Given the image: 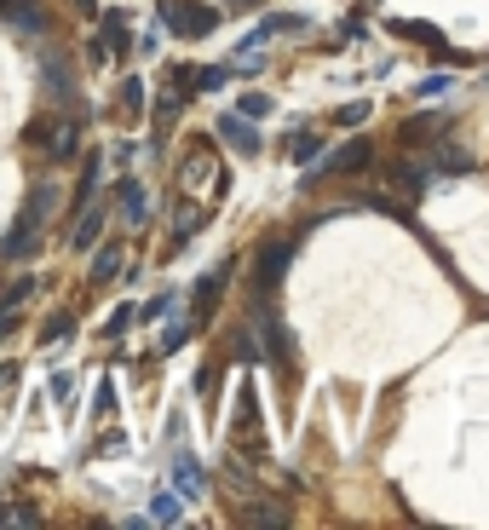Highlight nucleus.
<instances>
[{
    "label": "nucleus",
    "instance_id": "72a5a7b5",
    "mask_svg": "<svg viewBox=\"0 0 489 530\" xmlns=\"http://www.w3.org/2000/svg\"><path fill=\"white\" fill-rule=\"evenodd\" d=\"M334 121H340V128H357V121H369V104H345Z\"/></svg>",
    "mask_w": 489,
    "mask_h": 530
},
{
    "label": "nucleus",
    "instance_id": "e433bc0d",
    "mask_svg": "<svg viewBox=\"0 0 489 530\" xmlns=\"http://www.w3.org/2000/svg\"><path fill=\"white\" fill-rule=\"evenodd\" d=\"M12 381H18V364H0V393H12Z\"/></svg>",
    "mask_w": 489,
    "mask_h": 530
},
{
    "label": "nucleus",
    "instance_id": "4468645a",
    "mask_svg": "<svg viewBox=\"0 0 489 530\" xmlns=\"http://www.w3.org/2000/svg\"><path fill=\"white\" fill-rule=\"evenodd\" d=\"M173 478H179V490H184V496H202V490H208V478H202L196 456H173Z\"/></svg>",
    "mask_w": 489,
    "mask_h": 530
},
{
    "label": "nucleus",
    "instance_id": "423d86ee",
    "mask_svg": "<svg viewBox=\"0 0 489 530\" xmlns=\"http://www.w3.org/2000/svg\"><path fill=\"white\" fill-rule=\"evenodd\" d=\"M225 283H230V260H225V265H213V271L196 283V323H208V317H213V300L225 294Z\"/></svg>",
    "mask_w": 489,
    "mask_h": 530
},
{
    "label": "nucleus",
    "instance_id": "c9c22d12",
    "mask_svg": "<svg viewBox=\"0 0 489 530\" xmlns=\"http://www.w3.org/2000/svg\"><path fill=\"white\" fill-rule=\"evenodd\" d=\"M138 52L155 58V52H162V35H155V29H145V35H138Z\"/></svg>",
    "mask_w": 489,
    "mask_h": 530
},
{
    "label": "nucleus",
    "instance_id": "0eeeda50",
    "mask_svg": "<svg viewBox=\"0 0 489 530\" xmlns=\"http://www.w3.org/2000/svg\"><path fill=\"white\" fill-rule=\"evenodd\" d=\"M46 156H52V162H70L75 150H81V128H75V121H52V128H46V145H41Z\"/></svg>",
    "mask_w": 489,
    "mask_h": 530
},
{
    "label": "nucleus",
    "instance_id": "ea45409f",
    "mask_svg": "<svg viewBox=\"0 0 489 530\" xmlns=\"http://www.w3.org/2000/svg\"><path fill=\"white\" fill-rule=\"evenodd\" d=\"M230 6H259V0H230Z\"/></svg>",
    "mask_w": 489,
    "mask_h": 530
},
{
    "label": "nucleus",
    "instance_id": "f8f14e48",
    "mask_svg": "<svg viewBox=\"0 0 489 530\" xmlns=\"http://www.w3.org/2000/svg\"><path fill=\"white\" fill-rule=\"evenodd\" d=\"M52 208H58V185H52V179H41L35 191H29V202H24V220H35V225H41Z\"/></svg>",
    "mask_w": 489,
    "mask_h": 530
},
{
    "label": "nucleus",
    "instance_id": "f03ea898",
    "mask_svg": "<svg viewBox=\"0 0 489 530\" xmlns=\"http://www.w3.org/2000/svg\"><path fill=\"white\" fill-rule=\"evenodd\" d=\"M162 24L179 29V35H191V41H202V35L219 29V12L202 6V0H162Z\"/></svg>",
    "mask_w": 489,
    "mask_h": 530
},
{
    "label": "nucleus",
    "instance_id": "7c9ffc66",
    "mask_svg": "<svg viewBox=\"0 0 489 530\" xmlns=\"http://www.w3.org/2000/svg\"><path fill=\"white\" fill-rule=\"evenodd\" d=\"M191 329H196V323H173V329L162 335V352H179L184 340H191Z\"/></svg>",
    "mask_w": 489,
    "mask_h": 530
},
{
    "label": "nucleus",
    "instance_id": "20e7f679",
    "mask_svg": "<svg viewBox=\"0 0 489 530\" xmlns=\"http://www.w3.org/2000/svg\"><path fill=\"white\" fill-rule=\"evenodd\" d=\"M294 248H299V231H294V237H282V242H265V248H259V265H254V289H259V294H271V289L282 283Z\"/></svg>",
    "mask_w": 489,
    "mask_h": 530
},
{
    "label": "nucleus",
    "instance_id": "aec40b11",
    "mask_svg": "<svg viewBox=\"0 0 489 530\" xmlns=\"http://www.w3.org/2000/svg\"><path fill=\"white\" fill-rule=\"evenodd\" d=\"M121 116H145V81H138V75L121 81Z\"/></svg>",
    "mask_w": 489,
    "mask_h": 530
},
{
    "label": "nucleus",
    "instance_id": "4c0bfd02",
    "mask_svg": "<svg viewBox=\"0 0 489 530\" xmlns=\"http://www.w3.org/2000/svg\"><path fill=\"white\" fill-rule=\"evenodd\" d=\"M75 12H81V18H99V0H70Z\"/></svg>",
    "mask_w": 489,
    "mask_h": 530
},
{
    "label": "nucleus",
    "instance_id": "9d476101",
    "mask_svg": "<svg viewBox=\"0 0 489 530\" xmlns=\"http://www.w3.org/2000/svg\"><path fill=\"white\" fill-rule=\"evenodd\" d=\"M202 225H208V208H202V202H179V213H173V242H191Z\"/></svg>",
    "mask_w": 489,
    "mask_h": 530
},
{
    "label": "nucleus",
    "instance_id": "6e6552de",
    "mask_svg": "<svg viewBox=\"0 0 489 530\" xmlns=\"http://www.w3.org/2000/svg\"><path fill=\"white\" fill-rule=\"evenodd\" d=\"M369 162H374L369 138H352V145H345V150H334V156H328V162H323V174H357V167H369Z\"/></svg>",
    "mask_w": 489,
    "mask_h": 530
},
{
    "label": "nucleus",
    "instance_id": "cd10ccee",
    "mask_svg": "<svg viewBox=\"0 0 489 530\" xmlns=\"http://www.w3.org/2000/svg\"><path fill=\"white\" fill-rule=\"evenodd\" d=\"M317 156H323V138L317 133H299L294 138V162H317Z\"/></svg>",
    "mask_w": 489,
    "mask_h": 530
},
{
    "label": "nucleus",
    "instance_id": "dca6fc26",
    "mask_svg": "<svg viewBox=\"0 0 489 530\" xmlns=\"http://www.w3.org/2000/svg\"><path fill=\"white\" fill-rule=\"evenodd\" d=\"M99 35H104V46L127 52V12H99Z\"/></svg>",
    "mask_w": 489,
    "mask_h": 530
},
{
    "label": "nucleus",
    "instance_id": "412c9836",
    "mask_svg": "<svg viewBox=\"0 0 489 530\" xmlns=\"http://www.w3.org/2000/svg\"><path fill=\"white\" fill-rule=\"evenodd\" d=\"M437 174H472V156L461 145H444L437 150Z\"/></svg>",
    "mask_w": 489,
    "mask_h": 530
},
{
    "label": "nucleus",
    "instance_id": "f3484780",
    "mask_svg": "<svg viewBox=\"0 0 489 530\" xmlns=\"http://www.w3.org/2000/svg\"><path fill=\"white\" fill-rule=\"evenodd\" d=\"M116 271H121V242H104L99 254H92V277H87V283H109Z\"/></svg>",
    "mask_w": 489,
    "mask_h": 530
},
{
    "label": "nucleus",
    "instance_id": "473e14b6",
    "mask_svg": "<svg viewBox=\"0 0 489 530\" xmlns=\"http://www.w3.org/2000/svg\"><path fill=\"white\" fill-rule=\"evenodd\" d=\"M52 398L70 403V398H75V375H64V369H58V375H52Z\"/></svg>",
    "mask_w": 489,
    "mask_h": 530
},
{
    "label": "nucleus",
    "instance_id": "393cba45",
    "mask_svg": "<svg viewBox=\"0 0 489 530\" xmlns=\"http://www.w3.org/2000/svg\"><path fill=\"white\" fill-rule=\"evenodd\" d=\"M35 283H41V277H18V283H12L6 294H0V306H6V311H18V306L29 300V294H35Z\"/></svg>",
    "mask_w": 489,
    "mask_h": 530
},
{
    "label": "nucleus",
    "instance_id": "ddd939ff",
    "mask_svg": "<svg viewBox=\"0 0 489 530\" xmlns=\"http://www.w3.org/2000/svg\"><path fill=\"white\" fill-rule=\"evenodd\" d=\"M391 185H398L403 196H426V191H432V174H426V167H409V162H398V167H391Z\"/></svg>",
    "mask_w": 489,
    "mask_h": 530
},
{
    "label": "nucleus",
    "instance_id": "39448f33",
    "mask_svg": "<svg viewBox=\"0 0 489 530\" xmlns=\"http://www.w3.org/2000/svg\"><path fill=\"white\" fill-rule=\"evenodd\" d=\"M219 138H225L236 156H259V145H265L259 128H254L248 116H219Z\"/></svg>",
    "mask_w": 489,
    "mask_h": 530
},
{
    "label": "nucleus",
    "instance_id": "c85d7f7f",
    "mask_svg": "<svg viewBox=\"0 0 489 530\" xmlns=\"http://www.w3.org/2000/svg\"><path fill=\"white\" fill-rule=\"evenodd\" d=\"M449 92V75H420L415 81V99H444Z\"/></svg>",
    "mask_w": 489,
    "mask_h": 530
},
{
    "label": "nucleus",
    "instance_id": "9b49d317",
    "mask_svg": "<svg viewBox=\"0 0 489 530\" xmlns=\"http://www.w3.org/2000/svg\"><path fill=\"white\" fill-rule=\"evenodd\" d=\"M391 35H403V41H426L432 52H449V46H444V29H432V24H415V18H391Z\"/></svg>",
    "mask_w": 489,
    "mask_h": 530
},
{
    "label": "nucleus",
    "instance_id": "a878e982",
    "mask_svg": "<svg viewBox=\"0 0 489 530\" xmlns=\"http://www.w3.org/2000/svg\"><path fill=\"white\" fill-rule=\"evenodd\" d=\"M133 317H138L133 306H116V311H109V323H104V335H109V340H116V335H127V329H133Z\"/></svg>",
    "mask_w": 489,
    "mask_h": 530
},
{
    "label": "nucleus",
    "instance_id": "c756f323",
    "mask_svg": "<svg viewBox=\"0 0 489 530\" xmlns=\"http://www.w3.org/2000/svg\"><path fill=\"white\" fill-rule=\"evenodd\" d=\"M242 116H248V121L271 116V99H265V92H242Z\"/></svg>",
    "mask_w": 489,
    "mask_h": 530
},
{
    "label": "nucleus",
    "instance_id": "f704fd0d",
    "mask_svg": "<svg viewBox=\"0 0 489 530\" xmlns=\"http://www.w3.org/2000/svg\"><path fill=\"white\" fill-rule=\"evenodd\" d=\"M167 306H173V294H155V300H150L145 311H138V317H145V323H155V317H162V311H167Z\"/></svg>",
    "mask_w": 489,
    "mask_h": 530
},
{
    "label": "nucleus",
    "instance_id": "a211bd4d",
    "mask_svg": "<svg viewBox=\"0 0 489 530\" xmlns=\"http://www.w3.org/2000/svg\"><path fill=\"white\" fill-rule=\"evenodd\" d=\"M116 191H121V213L138 225V220H145V208H150V202H145V185H138V179H121Z\"/></svg>",
    "mask_w": 489,
    "mask_h": 530
},
{
    "label": "nucleus",
    "instance_id": "b1692460",
    "mask_svg": "<svg viewBox=\"0 0 489 530\" xmlns=\"http://www.w3.org/2000/svg\"><path fill=\"white\" fill-rule=\"evenodd\" d=\"M64 335H75V317H70V311H58V317H46V329H41V346H58Z\"/></svg>",
    "mask_w": 489,
    "mask_h": 530
},
{
    "label": "nucleus",
    "instance_id": "58836bf2",
    "mask_svg": "<svg viewBox=\"0 0 489 530\" xmlns=\"http://www.w3.org/2000/svg\"><path fill=\"white\" fill-rule=\"evenodd\" d=\"M0 525H12V507L6 502H0Z\"/></svg>",
    "mask_w": 489,
    "mask_h": 530
},
{
    "label": "nucleus",
    "instance_id": "bb28decb",
    "mask_svg": "<svg viewBox=\"0 0 489 530\" xmlns=\"http://www.w3.org/2000/svg\"><path fill=\"white\" fill-rule=\"evenodd\" d=\"M225 81H230V70H196V75H191V87H196V92H219Z\"/></svg>",
    "mask_w": 489,
    "mask_h": 530
},
{
    "label": "nucleus",
    "instance_id": "2eb2a0df",
    "mask_svg": "<svg viewBox=\"0 0 489 530\" xmlns=\"http://www.w3.org/2000/svg\"><path fill=\"white\" fill-rule=\"evenodd\" d=\"M104 237V208H92V202H87V208H81V225H75V248H92V242H99Z\"/></svg>",
    "mask_w": 489,
    "mask_h": 530
},
{
    "label": "nucleus",
    "instance_id": "6ab92c4d",
    "mask_svg": "<svg viewBox=\"0 0 489 530\" xmlns=\"http://www.w3.org/2000/svg\"><path fill=\"white\" fill-rule=\"evenodd\" d=\"M92 196H99V156H87V167H81V185H75V196H70V202H75V208H87Z\"/></svg>",
    "mask_w": 489,
    "mask_h": 530
},
{
    "label": "nucleus",
    "instance_id": "1a4fd4ad",
    "mask_svg": "<svg viewBox=\"0 0 489 530\" xmlns=\"http://www.w3.org/2000/svg\"><path fill=\"white\" fill-rule=\"evenodd\" d=\"M35 231H41V225H35V220H24V213H18V225H12L6 237H0V260H18V254H35V242H41Z\"/></svg>",
    "mask_w": 489,
    "mask_h": 530
},
{
    "label": "nucleus",
    "instance_id": "4be33fe9",
    "mask_svg": "<svg viewBox=\"0 0 489 530\" xmlns=\"http://www.w3.org/2000/svg\"><path fill=\"white\" fill-rule=\"evenodd\" d=\"M150 519H155V525H179V519H184L179 496H167V490H162V496H155V502H150Z\"/></svg>",
    "mask_w": 489,
    "mask_h": 530
},
{
    "label": "nucleus",
    "instance_id": "2f4dec72",
    "mask_svg": "<svg viewBox=\"0 0 489 530\" xmlns=\"http://www.w3.org/2000/svg\"><path fill=\"white\" fill-rule=\"evenodd\" d=\"M116 410V381H99V398H92V415H109Z\"/></svg>",
    "mask_w": 489,
    "mask_h": 530
},
{
    "label": "nucleus",
    "instance_id": "7ed1b4c3",
    "mask_svg": "<svg viewBox=\"0 0 489 530\" xmlns=\"http://www.w3.org/2000/svg\"><path fill=\"white\" fill-rule=\"evenodd\" d=\"M41 92L52 104H75V70H70V58L58 52V46L41 52Z\"/></svg>",
    "mask_w": 489,
    "mask_h": 530
},
{
    "label": "nucleus",
    "instance_id": "f257e3e1",
    "mask_svg": "<svg viewBox=\"0 0 489 530\" xmlns=\"http://www.w3.org/2000/svg\"><path fill=\"white\" fill-rule=\"evenodd\" d=\"M179 185H184V191H208V196L225 191V167H219V156H213L208 138H196V145H191V156H184V167H179Z\"/></svg>",
    "mask_w": 489,
    "mask_h": 530
},
{
    "label": "nucleus",
    "instance_id": "5701e85b",
    "mask_svg": "<svg viewBox=\"0 0 489 530\" xmlns=\"http://www.w3.org/2000/svg\"><path fill=\"white\" fill-rule=\"evenodd\" d=\"M242 519L248 525H288V513H282L277 502H254V507H242Z\"/></svg>",
    "mask_w": 489,
    "mask_h": 530
}]
</instances>
